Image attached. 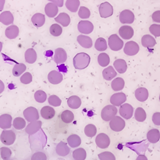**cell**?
I'll return each mask as SVG.
<instances>
[{
  "instance_id": "6da1fadb",
  "label": "cell",
  "mask_w": 160,
  "mask_h": 160,
  "mask_svg": "<svg viewBox=\"0 0 160 160\" xmlns=\"http://www.w3.org/2000/svg\"><path fill=\"white\" fill-rule=\"evenodd\" d=\"M91 61L90 56L85 52H79L73 58V66L76 69L82 70L86 68Z\"/></svg>"
},
{
  "instance_id": "7a4b0ae2",
  "label": "cell",
  "mask_w": 160,
  "mask_h": 160,
  "mask_svg": "<svg viewBox=\"0 0 160 160\" xmlns=\"http://www.w3.org/2000/svg\"><path fill=\"white\" fill-rule=\"evenodd\" d=\"M118 112L117 108L113 105H107L101 110V118L105 121H110L114 117L116 116Z\"/></svg>"
},
{
  "instance_id": "3957f363",
  "label": "cell",
  "mask_w": 160,
  "mask_h": 160,
  "mask_svg": "<svg viewBox=\"0 0 160 160\" xmlns=\"http://www.w3.org/2000/svg\"><path fill=\"white\" fill-rule=\"evenodd\" d=\"M108 45L111 50L118 51L122 48L124 42L117 34H113L108 38Z\"/></svg>"
},
{
  "instance_id": "277c9868",
  "label": "cell",
  "mask_w": 160,
  "mask_h": 160,
  "mask_svg": "<svg viewBox=\"0 0 160 160\" xmlns=\"http://www.w3.org/2000/svg\"><path fill=\"white\" fill-rule=\"evenodd\" d=\"M16 134L12 130H4L0 136L1 142L7 146L12 144L16 140Z\"/></svg>"
},
{
  "instance_id": "5b68a950",
  "label": "cell",
  "mask_w": 160,
  "mask_h": 160,
  "mask_svg": "<svg viewBox=\"0 0 160 160\" xmlns=\"http://www.w3.org/2000/svg\"><path fill=\"white\" fill-rule=\"evenodd\" d=\"M23 116L29 122L38 121L39 118L38 111L34 107H28L23 111Z\"/></svg>"
},
{
  "instance_id": "8992f818",
  "label": "cell",
  "mask_w": 160,
  "mask_h": 160,
  "mask_svg": "<svg viewBox=\"0 0 160 160\" xmlns=\"http://www.w3.org/2000/svg\"><path fill=\"white\" fill-rule=\"evenodd\" d=\"M109 125L112 131L115 132H119L123 130L126 123L125 121L120 116H115L110 121Z\"/></svg>"
},
{
  "instance_id": "52a82bcc",
  "label": "cell",
  "mask_w": 160,
  "mask_h": 160,
  "mask_svg": "<svg viewBox=\"0 0 160 160\" xmlns=\"http://www.w3.org/2000/svg\"><path fill=\"white\" fill-rule=\"evenodd\" d=\"M99 12L101 18H109L113 14V8L112 5L108 2H102L99 6Z\"/></svg>"
},
{
  "instance_id": "ba28073f",
  "label": "cell",
  "mask_w": 160,
  "mask_h": 160,
  "mask_svg": "<svg viewBox=\"0 0 160 160\" xmlns=\"http://www.w3.org/2000/svg\"><path fill=\"white\" fill-rule=\"evenodd\" d=\"M95 142L98 148L101 149H105L109 147L110 144V139L106 134L101 132L97 135Z\"/></svg>"
},
{
  "instance_id": "9c48e42d",
  "label": "cell",
  "mask_w": 160,
  "mask_h": 160,
  "mask_svg": "<svg viewBox=\"0 0 160 160\" xmlns=\"http://www.w3.org/2000/svg\"><path fill=\"white\" fill-rule=\"evenodd\" d=\"M119 19L122 24H131L134 22L135 17L134 13L129 10H122L119 16Z\"/></svg>"
},
{
  "instance_id": "30bf717a",
  "label": "cell",
  "mask_w": 160,
  "mask_h": 160,
  "mask_svg": "<svg viewBox=\"0 0 160 160\" xmlns=\"http://www.w3.org/2000/svg\"><path fill=\"white\" fill-rule=\"evenodd\" d=\"M139 51L138 44L134 41H131L127 42L124 47V52L128 56H134Z\"/></svg>"
},
{
  "instance_id": "8fae6325",
  "label": "cell",
  "mask_w": 160,
  "mask_h": 160,
  "mask_svg": "<svg viewBox=\"0 0 160 160\" xmlns=\"http://www.w3.org/2000/svg\"><path fill=\"white\" fill-rule=\"evenodd\" d=\"M78 31L84 34H89L91 33L94 29L93 24L89 21L82 20L79 22L78 24Z\"/></svg>"
},
{
  "instance_id": "7c38bea8",
  "label": "cell",
  "mask_w": 160,
  "mask_h": 160,
  "mask_svg": "<svg viewBox=\"0 0 160 160\" xmlns=\"http://www.w3.org/2000/svg\"><path fill=\"white\" fill-rule=\"evenodd\" d=\"M119 110L120 116L123 118L126 119H129L132 118L134 109L131 104L128 103H124L120 106Z\"/></svg>"
},
{
  "instance_id": "4fadbf2b",
  "label": "cell",
  "mask_w": 160,
  "mask_h": 160,
  "mask_svg": "<svg viewBox=\"0 0 160 160\" xmlns=\"http://www.w3.org/2000/svg\"><path fill=\"white\" fill-rule=\"evenodd\" d=\"M66 51L62 48H58L55 49L54 53V61L57 64H62L67 60Z\"/></svg>"
},
{
  "instance_id": "5bb4252c",
  "label": "cell",
  "mask_w": 160,
  "mask_h": 160,
  "mask_svg": "<svg viewBox=\"0 0 160 160\" xmlns=\"http://www.w3.org/2000/svg\"><path fill=\"white\" fill-rule=\"evenodd\" d=\"M126 101V96L124 92L113 94L110 98V102L115 106H120Z\"/></svg>"
},
{
  "instance_id": "9a60e30c",
  "label": "cell",
  "mask_w": 160,
  "mask_h": 160,
  "mask_svg": "<svg viewBox=\"0 0 160 160\" xmlns=\"http://www.w3.org/2000/svg\"><path fill=\"white\" fill-rule=\"evenodd\" d=\"M41 126H42V122L41 121L38 120L36 121L31 122L26 126L25 129V131L29 136L33 135L41 129Z\"/></svg>"
},
{
  "instance_id": "2e32d148",
  "label": "cell",
  "mask_w": 160,
  "mask_h": 160,
  "mask_svg": "<svg viewBox=\"0 0 160 160\" xmlns=\"http://www.w3.org/2000/svg\"><path fill=\"white\" fill-rule=\"evenodd\" d=\"M119 34L124 39H130L134 35V30L130 26L124 25L119 29Z\"/></svg>"
},
{
  "instance_id": "e0dca14e",
  "label": "cell",
  "mask_w": 160,
  "mask_h": 160,
  "mask_svg": "<svg viewBox=\"0 0 160 160\" xmlns=\"http://www.w3.org/2000/svg\"><path fill=\"white\" fill-rule=\"evenodd\" d=\"M48 79L50 83L52 84H58L62 81V74L56 70L51 71L48 75Z\"/></svg>"
},
{
  "instance_id": "ac0fdd59",
  "label": "cell",
  "mask_w": 160,
  "mask_h": 160,
  "mask_svg": "<svg viewBox=\"0 0 160 160\" xmlns=\"http://www.w3.org/2000/svg\"><path fill=\"white\" fill-rule=\"evenodd\" d=\"M135 98L140 102H144L149 96V92L146 88L141 87L136 89L134 92Z\"/></svg>"
},
{
  "instance_id": "d6986e66",
  "label": "cell",
  "mask_w": 160,
  "mask_h": 160,
  "mask_svg": "<svg viewBox=\"0 0 160 160\" xmlns=\"http://www.w3.org/2000/svg\"><path fill=\"white\" fill-rule=\"evenodd\" d=\"M70 149L67 144L63 141H60L56 147V152L59 156H66L69 154Z\"/></svg>"
},
{
  "instance_id": "ffe728a7",
  "label": "cell",
  "mask_w": 160,
  "mask_h": 160,
  "mask_svg": "<svg viewBox=\"0 0 160 160\" xmlns=\"http://www.w3.org/2000/svg\"><path fill=\"white\" fill-rule=\"evenodd\" d=\"M12 116L9 114H3L0 116V128L9 129L11 127Z\"/></svg>"
},
{
  "instance_id": "44dd1931",
  "label": "cell",
  "mask_w": 160,
  "mask_h": 160,
  "mask_svg": "<svg viewBox=\"0 0 160 160\" xmlns=\"http://www.w3.org/2000/svg\"><path fill=\"white\" fill-rule=\"evenodd\" d=\"M78 42L84 48H90L92 46V41L91 38L86 35H79L77 37Z\"/></svg>"
},
{
  "instance_id": "7402d4cb",
  "label": "cell",
  "mask_w": 160,
  "mask_h": 160,
  "mask_svg": "<svg viewBox=\"0 0 160 160\" xmlns=\"http://www.w3.org/2000/svg\"><path fill=\"white\" fill-rule=\"evenodd\" d=\"M0 22L4 25H10L14 22L12 14L9 11H3L0 14Z\"/></svg>"
},
{
  "instance_id": "603a6c76",
  "label": "cell",
  "mask_w": 160,
  "mask_h": 160,
  "mask_svg": "<svg viewBox=\"0 0 160 160\" xmlns=\"http://www.w3.org/2000/svg\"><path fill=\"white\" fill-rule=\"evenodd\" d=\"M19 29L16 25H11L8 26L5 30V35L9 39H13L19 35Z\"/></svg>"
},
{
  "instance_id": "cb8c5ba5",
  "label": "cell",
  "mask_w": 160,
  "mask_h": 160,
  "mask_svg": "<svg viewBox=\"0 0 160 160\" xmlns=\"http://www.w3.org/2000/svg\"><path fill=\"white\" fill-rule=\"evenodd\" d=\"M46 14L49 18H54L58 12V7L52 2L48 3L44 8Z\"/></svg>"
},
{
  "instance_id": "d4e9b609",
  "label": "cell",
  "mask_w": 160,
  "mask_h": 160,
  "mask_svg": "<svg viewBox=\"0 0 160 160\" xmlns=\"http://www.w3.org/2000/svg\"><path fill=\"white\" fill-rule=\"evenodd\" d=\"M45 16L42 13H36L31 18V21L33 25L37 28L42 26L45 22Z\"/></svg>"
},
{
  "instance_id": "484cf974",
  "label": "cell",
  "mask_w": 160,
  "mask_h": 160,
  "mask_svg": "<svg viewBox=\"0 0 160 160\" xmlns=\"http://www.w3.org/2000/svg\"><path fill=\"white\" fill-rule=\"evenodd\" d=\"M141 44L144 48H152L156 45V41L152 36L146 34L144 35L141 38Z\"/></svg>"
},
{
  "instance_id": "4316f807",
  "label": "cell",
  "mask_w": 160,
  "mask_h": 160,
  "mask_svg": "<svg viewBox=\"0 0 160 160\" xmlns=\"http://www.w3.org/2000/svg\"><path fill=\"white\" fill-rule=\"evenodd\" d=\"M113 66L115 69L120 74L124 73L128 68L126 61L122 59H117L115 60L113 62Z\"/></svg>"
},
{
  "instance_id": "83f0119b",
  "label": "cell",
  "mask_w": 160,
  "mask_h": 160,
  "mask_svg": "<svg viewBox=\"0 0 160 160\" xmlns=\"http://www.w3.org/2000/svg\"><path fill=\"white\" fill-rule=\"evenodd\" d=\"M55 115V110L51 106H46L41 109V116L45 119H51Z\"/></svg>"
},
{
  "instance_id": "f1b7e54d",
  "label": "cell",
  "mask_w": 160,
  "mask_h": 160,
  "mask_svg": "<svg viewBox=\"0 0 160 160\" xmlns=\"http://www.w3.org/2000/svg\"><path fill=\"white\" fill-rule=\"evenodd\" d=\"M160 139V132L158 129H151L147 133V139L151 143H156Z\"/></svg>"
},
{
  "instance_id": "f546056e",
  "label": "cell",
  "mask_w": 160,
  "mask_h": 160,
  "mask_svg": "<svg viewBox=\"0 0 160 160\" xmlns=\"http://www.w3.org/2000/svg\"><path fill=\"white\" fill-rule=\"evenodd\" d=\"M24 58L26 62L29 64H33L37 59V53L32 48L28 49L24 53Z\"/></svg>"
},
{
  "instance_id": "4dcf8cb0",
  "label": "cell",
  "mask_w": 160,
  "mask_h": 160,
  "mask_svg": "<svg viewBox=\"0 0 160 160\" xmlns=\"http://www.w3.org/2000/svg\"><path fill=\"white\" fill-rule=\"evenodd\" d=\"M54 20L64 27L68 26L71 22L69 16L68 15V14L65 12L59 13V15L56 18H55Z\"/></svg>"
},
{
  "instance_id": "1f68e13d",
  "label": "cell",
  "mask_w": 160,
  "mask_h": 160,
  "mask_svg": "<svg viewBox=\"0 0 160 160\" xmlns=\"http://www.w3.org/2000/svg\"><path fill=\"white\" fill-rule=\"evenodd\" d=\"M68 106L71 109H78L81 105V100L78 96H71L67 101Z\"/></svg>"
},
{
  "instance_id": "d6a6232c",
  "label": "cell",
  "mask_w": 160,
  "mask_h": 160,
  "mask_svg": "<svg viewBox=\"0 0 160 160\" xmlns=\"http://www.w3.org/2000/svg\"><path fill=\"white\" fill-rule=\"evenodd\" d=\"M117 75V72H116L115 69L113 68L112 66H109L106 68L102 71V76L105 80L110 81L114 78Z\"/></svg>"
},
{
  "instance_id": "836d02e7",
  "label": "cell",
  "mask_w": 160,
  "mask_h": 160,
  "mask_svg": "<svg viewBox=\"0 0 160 160\" xmlns=\"http://www.w3.org/2000/svg\"><path fill=\"white\" fill-rule=\"evenodd\" d=\"M124 81L121 78H116L111 82V88L113 91H118L122 90L124 87Z\"/></svg>"
},
{
  "instance_id": "e575fe53",
  "label": "cell",
  "mask_w": 160,
  "mask_h": 160,
  "mask_svg": "<svg viewBox=\"0 0 160 160\" xmlns=\"http://www.w3.org/2000/svg\"><path fill=\"white\" fill-rule=\"evenodd\" d=\"M67 141L71 148L78 147L81 143V139L77 134H71L68 136Z\"/></svg>"
},
{
  "instance_id": "d590c367",
  "label": "cell",
  "mask_w": 160,
  "mask_h": 160,
  "mask_svg": "<svg viewBox=\"0 0 160 160\" xmlns=\"http://www.w3.org/2000/svg\"><path fill=\"white\" fill-rule=\"evenodd\" d=\"M80 5L79 0H66V7L72 12H75L78 10Z\"/></svg>"
},
{
  "instance_id": "8d00e7d4",
  "label": "cell",
  "mask_w": 160,
  "mask_h": 160,
  "mask_svg": "<svg viewBox=\"0 0 160 160\" xmlns=\"http://www.w3.org/2000/svg\"><path fill=\"white\" fill-rule=\"evenodd\" d=\"M86 155V150L82 148H78L72 152V157L74 160H85Z\"/></svg>"
},
{
  "instance_id": "74e56055",
  "label": "cell",
  "mask_w": 160,
  "mask_h": 160,
  "mask_svg": "<svg viewBox=\"0 0 160 160\" xmlns=\"http://www.w3.org/2000/svg\"><path fill=\"white\" fill-rule=\"evenodd\" d=\"M135 119L138 122H143L146 119V113L145 110L141 107L137 108L134 112Z\"/></svg>"
},
{
  "instance_id": "f35d334b",
  "label": "cell",
  "mask_w": 160,
  "mask_h": 160,
  "mask_svg": "<svg viewBox=\"0 0 160 160\" xmlns=\"http://www.w3.org/2000/svg\"><path fill=\"white\" fill-rule=\"evenodd\" d=\"M74 114L69 110H65L62 112L61 114V120L65 123H71L74 120Z\"/></svg>"
},
{
  "instance_id": "ab89813d",
  "label": "cell",
  "mask_w": 160,
  "mask_h": 160,
  "mask_svg": "<svg viewBox=\"0 0 160 160\" xmlns=\"http://www.w3.org/2000/svg\"><path fill=\"white\" fill-rule=\"evenodd\" d=\"M98 61L99 64L102 67H106L109 65L110 62L109 56L105 52L100 53L98 56Z\"/></svg>"
},
{
  "instance_id": "60d3db41",
  "label": "cell",
  "mask_w": 160,
  "mask_h": 160,
  "mask_svg": "<svg viewBox=\"0 0 160 160\" xmlns=\"http://www.w3.org/2000/svg\"><path fill=\"white\" fill-rule=\"evenodd\" d=\"M107 42L104 38H99L96 39L94 44V48L96 50L99 51H103L107 49Z\"/></svg>"
},
{
  "instance_id": "b9f144b4",
  "label": "cell",
  "mask_w": 160,
  "mask_h": 160,
  "mask_svg": "<svg viewBox=\"0 0 160 160\" xmlns=\"http://www.w3.org/2000/svg\"><path fill=\"white\" fill-rule=\"evenodd\" d=\"M26 69V66L24 64L18 63L15 64L12 68V74L16 77H18L25 71Z\"/></svg>"
},
{
  "instance_id": "7bdbcfd3",
  "label": "cell",
  "mask_w": 160,
  "mask_h": 160,
  "mask_svg": "<svg viewBox=\"0 0 160 160\" xmlns=\"http://www.w3.org/2000/svg\"><path fill=\"white\" fill-rule=\"evenodd\" d=\"M0 154L3 160H14V158H12L11 150L7 147L0 148Z\"/></svg>"
},
{
  "instance_id": "ee69618b",
  "label": "cell",
  "mask_w": 160,
  "mask_h": 160,
  "mask_svg": "<svg viewBox=\"0 0 160 160\" xmlns=\"http://www.w3.org/2000/svg\"><path fill=\"white\" fill-rule=\"evenodd\" d=\"M84 131L86 136L89 138H92L96 135L97 132V129L95 125L92 124H88L85 126Z\"/></svg>"
},
{
  "instance_id": "f6af8a7d",
  "label": "cell",
  "mask_w": 160,
  "mask_h": 160,
  "mask_svg": "<svg viewBox=\"0 0 160 160\" xmlns=\"http://www.w3.org/2000/svg\"><path fill=\"white\" fill-rule=\"evenodd\" d=\"M12 125L15 129L18 130H21L25 128L26 121L23 118L21 117H17L13 120Z\"/></svg>"
},
{
  "instance_id": "bcb514c9",
  "label": "cell",
  "mask_w": 160,
  "mask_h": 160,
  "mask_svg": "<svg viewBox=\"0 0 160 160\" xmlns=\"http://www.w3.org/2000/svg\"><path fill=\"white\" fill-rule=\"evenodd\" d=\"M49 32L53 36H59L62 32V29L58 24H52L49 28Z\"/></svg>"
},
{
  "instance_id": "7dc6e473",
  "label": "cell",
  "mask_w": 160,
  "mask_h": 160,
  "mask_svg": "<svg viewBox=\"0 0 160 160\" xmlns=\"http://www.w3.org/2000/svg\"><path fill=\"white\" fill-rule=\"evenodd\" d=\"M34 97L35 100L38 102L42 103V102H45V101L46 100L47 95L44 91H43L42 90H38L34 93Z\"/></svg>"
},
{
  "instance_id": "c3c4849f",
  "label": "cell",
  "mask_w": 160,
  "mask_h": 160,
  "mask_svg": "<svg viewBox=\"0 0 160 160\" xmlns=\"http://www.w3.org/2000/svg\"><path fill=\"white\" fill-rule=\"evenodd\" d=\"M90 10L84 6H81L78 11V16L81 19H88L90 17Z\"/></svg>"
},
{
  "instance_id": "681fc988",
  "label": "cell",
  "mask_w": 160,
  "mask_h": 160,
  "mask_svg": "<svg viewBox=\"0 0 160 160\" xmlns=\"http://www.w3.org/2000/svg\"><path fill=\"white\" fill-rule=\"evenodd\" d=\"M31 160H47V155L43 151H38L33 153Z\"/></svg>"
},
{
  "instance_id": "f907efd6",
  "label": "cell",
  "mask_w": 160,
  "mask_h": 160,
  "mask_svg": "<svg viewBox=\"0 0 160 160\" xmlns=\"http://www.w3.org/2000/svg\"><path fill=\"white\" fill-rule=\"evenodd\" d=\"M100 160H116L115 156L109 151H104L98 154Z\"/></svg>"
},
{
  "instance_id": "816d5d0a",
  "label": "cell",
  "mask_w": 160,
  "mask_h": 160,
  "mask_svg": "<svg viewBox=\"0 0 160 160\" xmlns=\"http://www.w3.org/2000/svg\"><path fill=\"white\" fill-rule=\"evenodd\" d=\"M48 102L50 105L55 107L59 106L61 104V99L56 95H51L48 98Z\"/></svg>"
},
{
  "instance_id": "f5cc1de1",
  "label": "cell",
  "mask_w": 160,
  "mask_h": 160,
  "mask_svg": "<svg viewBox=\"0 0 160 160\" xmlns=\"http://www.w3.org/2000/svg\"><path fill=\"white\" fill-rule=\"evenodd\" d=\"M32 76L31 74L29 72H26L21 76L20 78V81L24 84H28L32 81Z\"/></svg>"
},
{
  "instance_id": "db71d44e",
  "label": "cell",
  "mask_w": 160,
  "mask_h": 160,
  "mask_svg": "<svg viewBox=\"0 0 160 160\" xmlns=\"http://www.w3.org/2000/svg\"><path fill=\"white\" fill-rule=\"evenodd\" d=\"M149 32L155 37L160 36V24H153L149 27Z\"/></svg>"
},
{
  "instance_id": "11a10c76",
  "label": "cell",
  "mask_w": 160,
  "mask_h": 160,
  "mask_svg": "<svg viewBox=\"0 0 160 160\" xmlns=\"http://www.w3.org/2000/svg\"><path fill=\"white\" fill-rule=\"evenodd\" d=\"M152 120L153 123L156 126H160V112H154L152 117Z\"/></svg>"
},
{
  "instance_id": "9f6ffc18",
  "label": "cell",
  "mask_w": 160,
  "mask_h": 160,
  "mask_svg": "<svg viewBox=\"0 0 160 160\" xmlns=\"http://www.w3.org/2000/svg\"><path fill=\"white\" fill-rule=\"evenodd\" d=\"M152 19L154 22L160 23V11H156L152 13Z\"/></svg>"
},
{
  "instance_id": "6f0895ef",
  "label": "cell",
  "mask_w": 160,
  "mask_h": 160,
  "mask_svg": "<svg viewBox=\"0 0 160 160\" xmlns=\"http://www.w3.org/2000/svg\"><path fill=\"white\" fill-rule=\"evenodd\" d=\"M48 1L55 4L58 7H62L64 4V0H48Z\"/></svg>"
},
{
  "instance_id": "680465c9",
  "label": "cell",
  "mask_w": 160,
  "mask_h": 160,
  "mask_svg": "<svg viewBox=\"0 0 160 160\" xmlns=\"http://www.w3.org/2000/svg\"><path fill=\"white\" fill-rule=\"evenodd\" d=\"M136 160H148L147 157L144 154H140L139 155Z\"/></svg>"
},
{
  "instance_id": "91938a15",
  "label": "cell",
  "mask_w": 160,
  "mask_h": 160,
  "mask_svg": "<svg viewBox=\"0 0 160 160\" xmlns=\"http://www.w3.org/2000/svg\"><path fill=\"white\" fill-rule=\"evenodd\" d=\"M4 90V84L3 83V82L0 80V94L2 93Z\"/></svg>"
},
{
  "instance_id": "94428289",
  "label": "cell",
  "mask_w": 160,
  "mask_h": 160,
  "mask_svg": "<svg viewBox=\"0 0 160 160\" xmlns=\"http://www.w3.org/2000/svg\"><path fill=\"white\" fill-rule=\"evenodd\" d=\"M5 4V0H0V11H1L3 8Z\"/></svg>"
},
{
  "instance_id": "6125c7cd",
  "label": "cell",
  "mask_w": 160,
  "mask_h": 160,
  "mask_svg": "<svg viewBox=\"0 0 160 160\" xmlns=\"http://www.w3.org/2000/svg\"><path fill=\"white\" fill-rule=\"evenodd\" d=\"M2 43L1 42H0V52L2 50Z\"/></svg>"
},
{
  "instance_id": "be15d7a7",
  "label": "cell",
  "mask_w": 160,
  "mask_h": 160,
  "mask_svg": "<svg viewBox=\"0 0 160 160\" xmlns=\"http://www.w3.org/2000/svg\"><path fill=\"white\" fill-rule=\"evenodd\" d=\"M159 101H160V95H159Z\"/></svg>"
}]
</instances>
